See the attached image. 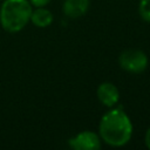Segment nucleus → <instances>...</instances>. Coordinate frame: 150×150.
I'll return each instance as SVG.
<instances>
[{
	"mask_svg": "<svg viewBox=\"0 0 150 150\" xmlns=\"http://www.w3.org/2000/svg\"><path fill=\"white\" fill-rule=\"evenodd\" d=\"M132 123L122 107H112L100 120L98 135L105 144L121 148L132 137Z\"/></svg>",
	"mask_w": 150,
	"mask_h": 150,
	"instance_id": "1",
	"label": "nucleus"
},
{
	"mask_svg": "<svg viewBox=\"0 0 150 150\" xmlns=\"http://www.w3.org/2000/svg\"><path fill=\"white\" fill-rule=\"evenodd\" d=\"M33 6L28 0H4L0 7V25L8 33H18L30 22Z\"/></svg>",
	"mask_w": 150,
	"mask_h": 150,
	"instance_id": "2",
	"label": "nucleus"
},
{
	"mask_svg": "<svg viewBox=\"0 0 150 150\" xmlns=\"http://www.w3.org/2000/svg\"><path fill=\"white\" fill-rule=\"evenodd\" d=\"M148 56L146 54L136 48H129L123 50L118 56L120 67L130 74H141L148 68Z\"/></svg>",
	"mask_w": 150,
	"mask_h": 150,
	"instance_id": "3",
	"label": "nucleus"
},
{
	"mask_svg": "<svg viewBox=\"0 0 150 150\" xmlns=\"http://www.w3.org/2000/svg\"><path fill=\"white\" fill-rule=\"evenodd\" d=\"M67 143L74 150H97L102 145V139L98 134L84 130L70 137Z\"/></svg>",
	"mask_w": 150,
	"mask_h": 150,
	"instance_id": "4",
	"label": "nucleus"
},
{
	"mask_svg": "<svg viewBox=\"0 0 150 150\" xmlns=\"http://www.w3.org/2000/svg\"><path fill=\"white\" fill-rule=\"evenodd\" d=\"M96 95L98 101L108 108L115 107L120 101V90L111 82H102L97 87Z\"/></svg>",
	"mask_w": 150,
	"mask_h": 150,
	"instance_id": "5",
	"label": "nucleus"
},
{
	"mask_svg": "<svg viewBox=\"0 0 150 150\" xmlns=\"http://www.w3.org/2000/svg\"><path fill=\"white\" fill-rule=\"evenodd\" d=\"M89 5L90 0H64L62 11L68 19H77L88 12Z\"/></svg>",
	"mask_w": 150,
	"mask_h": 150,
	"instance_id": "6",
	"label": "nucleus"
},
{
	"mask_svg": "<svg viewBox=\"0 0 150 150\" xmlns=\"http://www.w3.org/2000/svg\"><path fill=\"white\" fill-rule=\"evenodd\" d=\"M54 20V15L53 13L46 8V7H35L32 11V15H30V22L39 28H46L49 25H52Z\"/></svg>",
	"mask_w": 150,
	"mask_h": 150,
	"instance_id": "7",
	"label": "nucleus"
},
{
	"mask_svg": "<svg viewBox=\"0 0 150 150\" xmlns=\"http://www.w3.org/2000/svg\"><path fill=\"white\" fill-rule=\"evenodd\" d=\"M139 16L145 21L150 22V0H141L138 4Z\"/></svg>",
	"mask_w": 150,
	"mask_h": 150,
	"instance_id": "8",
	"label": "nucleus"
},
{
	"mask_svg": "<svg viewBox=\"0 0 150 150\" xmlns=\"http://www.w3.org/2000/svg\"><path fill=\"white\" fill-rule=\"evenodd\" d=\"M29 2H30V5L35 8V7H46L49 2H50V0H28Z\"/></svg>",
	"mask_w": 150,
	"mask_h": 150,
	"instance_id": "9",
	"label": "nucleus"
},
{
	"mask_svg": "<svg viewBox=\"0 0 150 150\" xmlns=\"http://www.w3.org/2000/svg\"><path fill=\"white\" fill-rule=\"evenodd\" d=\"M144 143H145L146 148L150 149V128L145 131V135H144Z\"/></svg>",
	"mask_w": 150,
	"mask_h": 150,
	"instance_id": "10",
	"label": "nucleus"
}]
</instances>
